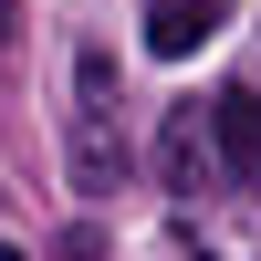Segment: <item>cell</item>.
Here are the masks:
<instances>
[{
    "label": "cell",
    "mask_w": 261,
    "mask_h": 261,
    "mask_svg": "<svg viewBox=\"0 0 261 261\" xmlns=\"http://www.w3.org/2000/svg\"><path fill=\"white\" fill-rule=\"evenodd\" d=\"M73 188H115V63H105V42L73 53Z\"/></svg>",
    "instance_id": "obj_1"
},
{
    "label": "cell",
    "mask_w": 261,
    "mask_h": 261,
    "mask_svg": "<svg viewBox=\"0 0 261 261\" xmlns=\"http://www.w3.org/2000/svg\"><path fill=\"white\" fill-rule=\"evenodd\" d=\"M209 146H220V188H261V94L251 84L209 94Z\"/></svg>",
    "instance_id": "obj_2"
},
{
    "label": "cell",
    "mask_w": 261,
    "mask_h": 261,
    "mask_svg": "<svg viewBox=\"0 0 261 261\" xmlns=\"http://www.w3.org/2000/svg\"><path fill=\"white\" fill-rule=\"evenodd\" d=\"M199 178H220V146H209V105H167V125H157V188H199Z\"/></svg>",
    "instance_id": "obj_3"
},
{
    "label": "cell",
    "mask_w": 261,
    "mask_h": 261,
    "mask_svg": "<svg viewBox=\"0 0 261 261\" xmlns=\"http://www.w3.org/2000/svg\"><path fill=\"white\" fill-rule=\"evenodd\" d=\"M220 21H230V0H146V53L188 63L199 42H220Z\"/></svg>",
    "instance_id": "obj_4"
},
{
    "label": "cell",
    "mask_w": 261,
    "mask_h": 261,
    "mask_svg": "<svg viewBox=\"0 0 261 261\" xmlns=\"http://www.w3.org/2000/svg\"><path fill=\"white\" fill-rule=\"evenodd\" d=\"M11 53H21V0H0V73H11Z\"/></svg>",
    "instance_id": "obj_5"
},
{
    "label": "cell",
    "mask_w": 261,
    "mask_h": 261,
    "mask_svg": "<svg viewBox=\"0 0 261 261\" xmlns=\"http://www.w3.org/2000/svg\"><path fill=\"white\" fill-rule=\"evenodd\" d=\"M53 261H105V241H94V230H63V251Z\"/></svg>",
    "instance_id": "obj_6"
},
{
    "label": "cell",
    "mask_w": 261,
    "mask_h": 261,
    "mask_svg": "<svg viewBox=\"0 0 261 261\" xmlns=\"http://www.w3.org/2000/svg\"><path fill=\"white\" fill-rule=\"evenodd\" d=\"M0 261H32V251H11V241H0Z\"/></svg>",
    "instance_id": "obj_7"
},
{
    "label": "cell",
    "mask_w": 261,
    "mask_h": 261,
    "mask_svg": "<svg viewBox=\"0 0 261 261\" xmlns=\"http://www.w3.org/2000/svg\"><path fill=\"white\" fill-rule=\"evenodd\" d=\"M0 199H11V188H0Z\"/></svg>",
    "instance_id": "obj_8"
}]
</instances>
